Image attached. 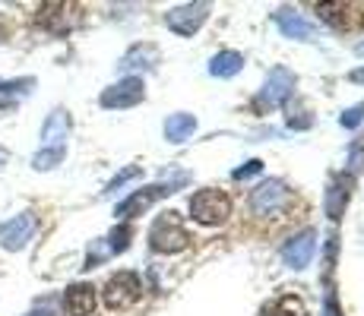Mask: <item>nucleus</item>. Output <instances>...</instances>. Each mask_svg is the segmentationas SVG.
<instances>
[{"label": "nucleus", "instance_id": "6ab92c4d", "mask_svg": "<svg viewBox=\"0 0 364 316\" xmlns=\"http://www.w3.org/2000/svg\"><path fill=\"white\" fill-rule=\"evenodd\" d=\"M272 316H304V304L298 298H282L279 307L272 310Z\"/></svg>", "mask_w": 364, "mask_h": 316}, {"label": "nucleus", "instance_id": "aec40b11", "mask_svg": "<svg viewBox=\"0 0 364 316\" xmlns=\"http://www.w3.org/2000/svg\"><path fill=\"white\" fill-rule=\"evenodd\" d=\"M133 178H139V168H136V165L124 168V171L117 174V178H114V180H111V184H108V193H114V190H121V187L127 184V180H133Z\"/></svg>", "mask_w": 364, "mask_h": 316}, {"label": "nucleus", "instance_id": "393cba45", "mask_svg": "<svg viewBox=\"0 0 364 316\" xmlns=\"http://www.w3.org/2000/svg\"><path fill=\"white\" fill-rule=\"evenodd\" d=\"M6 161H10V149H4V146H0V168H4Z\"/></svg>", "mask_w": 364, "mask_h": 316}, {"label": "nucleus", "instance_id": "1a4fd4ad", "mask_svg": "<svg viewBox=\"0 0 364 316\" xmlns=\"http://www.w3.org/2000/svg\"><path fill=\"white\" fill-rule=\"evenodd\" d=\"M67 133H70L67 111H51V114H48V121H45V126H41V143H45L41 149H58V146H64Z\"/></svg>", "mask_w": 364, "mask_h": 316}, {"label": "nucleus", "instance_id": "f8f14e48", "mask_svg": "<svg viewBox=\"0 0 364 316\" xmlns=\"http://www.w3.org/2000/svg\"><path fill=\"white\" fill-rule=\"evenodd\" d=\"M291 89H295L291 73H285V70H272V82L266 86V98H269V104H279Z\"/></svg>", "mask_w": 364, "mask_h": 316}, {"label": "nucleus", "instance_id": "6e6552de", "mask_svg": "<svg viewBox=\"0 0 364 316\" xmlns=\"http://www.w3.org/2000/svg\"><path fill=\"white\" fill-rule=\"evenodd\" d=\"M206 4H197V6H181V10H171L168 13V26H171L178 35H193V29H200L203 19H206Z\"/></svg>", "mask_w": 364, "mask_h": 316}, {"label": "nucleus", "instance_id": "9d476101", "mask_svg": "<svg viewBox=\"0 0 364 316\" xmlns=\"http://www.w3.org/2000/svg\"><path fill=\"white\" fill-rule=\"evenodd\" d=\"M314 231H304L301 237H295L291 244H285V250H282V256H285V263L289 266H295V269H304L307 263H311V256H314Z\"/></svg>", "mask_w": 364, "mask_h": 316}, {"label": "nucleus", "instance_id": "a211bd4d", "mask_svg": "<svg viewBox=\"0 0 364 316\" xmlns=\"http://www.w3.org/2000/svg\"><path fill=\"white\" fill-rule=\"evenodd\" d=\"M127 244H130V228H127V224H121L117 231H111V237H108V253L127 250Z\"/></svg>", "mask_w": 364, "mask_h": 316}, {"label": "nucleus", "instance_id": "412c9836", "mask_svg": "<svg viewBox=\"0 0 364 316\" xmlns=\"http://www.w3.org/2000/svg\"><path fill=\"white\" fill-rule=\"evenodd\" d=\"M279 23H282V29H285V32H291V35L298 32L301 38H307V35H311V26H307V23H301L298 16H295V19H285V16H282V19H279Z\"/></svg>", "mask_w": 364, "mask_h": 316}, {"label": "nucleus", "instance_id": "a878e982", "mask_svg": "<svg viewBox=\"0 0 364 316\" xmlns=\"http://www.w3.org/2000/svg\"><path fill=\"white\" fill-rule=\"evenodd\" d=\"M26 316H48L45 310H32V313H26Z\"/></svg>", "mask_w": 364, "mask_h": 316}, {"label": "nucleus", "instance_id": "5701e85b", "mask_svg": "<svg viewBox=\"0 0 364 316\" xmlns=\"http://www.w3.org/2000/svg\"><path fill=\"white\" fill-rule=\"evenodd\" d=\"M260 168H263L260 161H250L247 168H241V171H235V178H237V180H241V178H250V174H257V171H260Z\"/></svg>", "mask_w": 364, "mask_h": 316}, {"label": "nucleus", "instance_id": "ddd939ff", "mask_svg": "<svg viewBox=\"0 0 364 316\" xmlns=\"http://www.w3.org/2000/svg\"><path fill=\"white\" fill-rule=\"evenodd\" d=\"M67 156V146H58V149H41L32 156V168L35 171H51V168H58L60 161Z\"/></svg>", "mask_w": 364, "mask_h": 316}, {"label": "nucleus", "instance_id": "b1692460", "mask_svg": "<svg viewBox=\"0 0 364 316\" xmlns=\"http://www.w3.org/2000/svg\"><path fill=\"white\" fill-rule=\"evenodd\" d=\"M352 165H355V171H361V168H364V149H358V152H355Z\"/></svg>", "mask_w": 364, "mask_h": 316}, {"label": "nucleus", "instance_id": "9b49d317", "mask_svg": "<svg viewBox=\"0 0 364 316\" xmlns=\"http://www.w3.org/2000/svg\"><path fill=\"white\" fill-rule=\"evenodd\" d=\"M289 200V193H285V187L282 184H263L260 190H254V196H250V202H254V212H260V215H266V212H272L276 206H282V202Z\"/></svg>", "mask_w": 364, "mask_h": 316}, {"label": "nucleus", "instance_id": "dca6fc26", "mask_svg": "<svg viewBox=\"0 0 364 316\" xmlns=\"http://www.w3.org/2000/svg\"><path fill=\"white\" fill-rule=\"evenodd\" d=\"M241 63H244L241 54L225 51V54H219V58L213 60V73H215V76H235L237 70H241Z\"/></svg>", "mask_w": 364, "mask_h": 316}, {"label": "nucleus", "instance_id": "f3484780", "mask_svg": "<svg viewBox=\"0 0 364 316\" xmlns=\"http://www.w3.org/2000/svg\"><path fill=\"white\" fill-rule=\"evenodd\" d=\"M348 202V184L346 187H333L330 193H326V212H330V219H339L342 215V206Z\"/></svg>", "mask_w": 364, "mask_h": 316}, {"label": "nucleus", "instance_id": "2eb2a0df", "mask_svg": "<svg viewBox=\"0 0 364 316\" xmlns=\"http://www.w3.org/2000/svg\"><path fill=\"white\" fill-rule=\"evenodd\" d=\"M32 89H35V80H32V76L6 80V82H0V98H4V102H13V95H26V92H32Z\"/></svg>", "mask_w": 364, "mask_h": 316}, {"label": "nucleus", "instance_id": "4be33fe9", "mask_svg": "<svg viewBox=\"0 0 364 316\" xmlns=\"http://www.w3.org/2000/svg\"><path fill=\"white\" fill-rule=\"evenodd\" d=\"M361 111H364V104H358V108H352L346 117H342V124H346V126H358V124H361Z\"/></svg>", "mask_w": 364, "mask_h": 316}, {"label": "nucleus", "instance_id": "20e7f679", "mask_svg": "<svg viewBox=\"0 0 364 316\" xmlns=\"http://www.w3.org/2000/svg\"><path fill=\"white\" fill-rule=\"evenodd\" d=\"M35 224L38 222H35L32 212H19V215H13V219H6L0 224V247L10 250V253L23 250L35 237Z\"/></svg>", "mask_w": 364, "mask_h": 316}, {"label": "nucleus", "instance_id": "0eeeda50", "mask_svg": "<svg viewBox=\"0 0 364 316\" xmlns=\"http://www.w3.org/2000/svg\"><path fill=\"white\" fill-rule=\"evenodd\" d=\"M64 307L70 316H92L95 310V288L86 282H76L67 288L64 294Z\"/></svg>", "mask_w": 364, "mask_h": 316}, {"label": "nucleus", "instance_id": "7ed1b4c3", "mask_svg": "<svg viewBox=\"0 0 364 316\" xmlns=\"http://www.w3.org/2000/svg\"><path fill=\"white\" fill-rule=\"evenodd\" d=\"M149 241H152V250H159V253H178V250L187 247L191 237H187V231L181 228V222L168 212L165 219H159L156 228L149 231Z\"/></svg>", "mask_w": 364, "mask_h": 316}, {"label": "nucleus", "instance_id": "39448f33", "mask_svg": "<svg viewBox=\"0 0 364 316\" xmlns=\"http://www.w3.org/2000/svg\"><path fill=\"white\" fill-rule=\"evenodd\" d=\"M99 102H102V108H130V104L143 102V80L127 76V80H121L117 86L105 89Z\"/></svg>", "mask_w": 364, "mask_h": 316}, {"label": "nucleus", "instance_id": "4468645a", "mask_svg": "<svg viewBox=\"0 0 364 316\" xmlns=\"http://www.w3.org/2000/svg\"><path fill=\"white\" fill-rule=\"evenodd\" d=\"M193 126H197V121L191 114H178L165 124V133L171 143H181V139H187V133H193Z\"/></svg>", "mask_w": 364, "mask_h": 316}, {"label": "nucleus", "instance_id": "f03ea898", "mask_svg": "<svg viewBox=\"0 0 364 316\" xmlns=\"http://www.w3.org/2000/svg\"><path fill=\"white\" fill-rule=\"evenodd\" d=\"M191 212L200 224H219L232 215V200L222 190H200L191 200Z\"/></svg>", "mask_w": 364, "mask_h": 316}, {"label": "nucleus", "instance_id": "f257e3e1", "mask_svg": "<svg viewBox=\"0 0 364 316\" xmlns=\"http://www.w3.org/2000/svg\"><path fill=\"white\" fill-rule=\"evenodd\" d=\"M139 298H143V285H139L136 272H117L105 285V307L108 310H130Z\"/></svg>", "mask_w": 364, "mask_h": 316}, {"label": "nucleus", "instance_id": "423d86ee", "mask_svg": "<svg viewBox=\"0 0 364 316\" xmlns=\"http://www.w3.org/2000/svg\"><path fill=\"white\" fill-rule=\"evenodd\" d=\"M162 193H171V190H165V187H146V190H136V193L127 196V200H124L121 206L114 209V215H117L121 222H124V219H133V215H143L146 209H149Z\"/></svg>", "mask_w": 364, "mask_h": 316}]
</instances>
